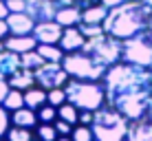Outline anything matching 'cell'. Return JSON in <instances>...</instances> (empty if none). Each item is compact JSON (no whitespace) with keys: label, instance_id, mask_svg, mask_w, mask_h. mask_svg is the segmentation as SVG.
<instances>
[{"label":"cell","instance_id":"6da1fadb","mask_svg":"<svg viewBox=\"0 0 152 141\" xmlns=\"http://www.w3.org/2000/svg\"><path fill=\"white\" fill-rule=\"evenodd\" d=\"M106 106L124 115L130 123L148 117L152 99V71L137 64H117L108 66L102 77Z\"/></svg>","mask_w":152,"mask_h":141},{"label":"cell","instance_id":"7a4b0ae2","mask_svg":"<svg viewBox=\"0 0 152 141\" xmlns=\"http://www.w3.org/2000/svg\"><path fill=\"white\" fill-rule=\"evenodd\" d=\"M150 15H152L150 4H145L143 0H130V2H124V4L108 9L102 27H104V33L113 35V38L128 40L132 35H137L139 31L148 29Z\"/></svg>","mask_w":152,"mask_h":141},{"label":"cell","instance_id":"3957f363","mask_svg":"<svg viewBox=\"0 0 152 141\" xmlns=\"http://www.w3.org/2000/svg\"><path fill=\"white\" fill-rule=\"evenodd\" d=\"M66 102L73 104L77 110H91L95 113L102 106H106V93L102 82H86V80H73L69 77L64 86Z\"/></svg>","mask_w":152,"mask_h":141},{"label":"cell","instance_id":"277c9868","mask_svg":"<svg viewBox=\"0 0 152 141\" xmlns=\"http://www.w3.org/2000/svg\"><path fill=\"white\" fill-rule=\"evenodd\" d=\"M91 130L95 141H126L130 121L117 110H113L110 106H102L99 110L93 113Z\"/></svg>","mask_w":152,"mask_h":141},{"label":"cell","instance_id":"5b68a950","mask_svg":"<svg viewBox=\"0 0 152 141\" xmlns=\"http://www.w3.org/2000/svg\"><path fill=\"white\" fill-rule=\"evenodd\" d=\"M62 69L66 71V75L73 80H86V82H102L104 73L108 66L99 64V62L86 51H73V53H64L62 57Z\"/></svg>","mask_w":152,"mask_h":141},{"label":"cell","instance_id":"8992f818","mask_svg":"<svg viewBox=\"0 0 152 141\" xmlns=\"http://www.w3.org/2000/svg\"><path fill=\"white\" fill-rule=\"evenodd\" d=\"M121 62L137 64L143 69L152 66V31H139L137 35L121 40Z\"/></svg>","mask_w":152,"mask_h":141},{"label":"cell","instance_id":"52a82bcc","mask_svg":"<svg viewBox=\"0 0 152 141\" xmlns=\"http://www.w3.org/2000/svg\"><path fill=\"white\" fill-rule=\"evenodd\" d=\"M82 51L91 53L99 64H104V66H113V64H117V62H121V40L113 38V35H108V33H102V35H97V38L86 40L84 46H82Z\"/></svg>","mask_w":152,"mask_h":141},{"label":"cell","instance_id":"ba28073f","mask_svg":"<svg viewBox=\"0 0 152 141\" xmlns=\"http://www.w3.org/2000/svg\"><path fill=\"white\" fill-rule=\"evenodd\" d=\"M35 75V86L44 88V91H51V88H62L69 82V75L62 69L60 62H44L40 69L33 71Z\"/></svg>","mask_w":152,"mask_h":141},{"label":"cell","instance_id":"9c48e42d","mask_svg":"<svg viewBox=\"0 0 152 141\" xmlns=\"http://www.w3.org/2000/svg\"><path fill=\"white\" fill-rule=\"evenodd\" d=\"M62 4L57 2V0H27V11L31 18H33V22H46V20H53L57 9H60Z\"/></svg>","mask_w":152,"mask_h":141},{"label":"cell","instance_id":"30bf717a","mask_svg":"<svg viewBox=\"0 0 152 141\" xmlns=\"http://www.w3.org/2000/svg\"><path fill=\"white\" fill-rule=\"evenodd\" d=\"M62 31L64 27H60L55 20H46V22H35L31 35L35 38L38 44H57L62 38Z\"/></svg>","mask_w":152,"mask_h":141},{"label":"cell","instance_id":"8fae6325","mask_svg":"<svg viewBox=\"0 0 152 141\" xmlns=\"http://www.w3.org/2000/svg\"><path fill=\"white\" fill-rule=\"evenodd\" d=\"M4 20H7V27H9L11 35H31V31L35 27L33 18L24 11L22 13H9Z\"/></svg>","mask_w":152,"mask_h":141},{"label":"cell","instance_id":"7c38bea8","mask_svg":"<svg viewBox=\"0 0 152 141\" xmlns=\"http://www.w3.org/2000/svg\"><path fill=\"white\" fill-rule=\"evenodd\" d=\"M84 42H86V38L82 35V31L77 27H66L64 31H62V38L60 42H57V46H60L64 53H73V51H80Z\"/></svg>","mask_w":152,"mask_h":141},{"label":"cell","instance_id":"4fadbf2b","mask_svg":"<svg viewBox=\"0 0 152 141\" xmlns=\"http://www.w3.org/2000/svg\"><path fill=\"white\" fill-rule=\"evenodd\" d=\"M4 42V49L11 51V53H29V51H35V46H38V42H35L33 35H9V38L2 40Z\"/></svg>","mask_w":152,"mask_h":141},{"label":"cell","instance_id":"5bb4252c","mask_svg":"<svg viewBox=\"0 0 152 141\" xmlns=\"http://www.w3.org/2000/svg\"><path fill=\"white\" fill-rule=\"evenodd\" d=\"M55 22L60 24V27H77V24L82 22V9L77 7V4H71V7H60L55 13Z\"/></svg>","mask_w":152,"mask_h":141},{"label":"cell","instance_id":"9a60e30c","mask_svg":"<svg viewBox=\"0 0 152 141\" xmlns=\"http://www.w3.org/2000/svg\"><path fill=\"white\" fill-rule=\"evenodd\" d=\"M18 69H22L20 64V55L11 53V51H0V80H9Z\"/></svg>","mask_w":152,"mask_h":141},{"label":"cell","instance_id":"2e32d148","mask_svg":"<svg viewBox=\"0 0 152 141\" xmlns=\"http://www.w3.org/2000/svg\"><path fill=\"white\" fill-rule=\"evenodd\" d=\"M126 141H152V119L145 117V119L130 123Z\"/></svg>","mask_w":152,"mask_h":141},{"label":"cell","instance_id":"e0dca14e","mask_svg":"<svg viewBox=\"0 0 152 141\" xmlns=\"http://www.w3.org/2000/svg\"><path fill=\"white\" fill-rule=\"evenodd\" d=\"M11 126L33 130L35 126H38V115H35V110H31V108L22 106V108H18V110L11 113Z\"/></svg>","mask_w":152,"mask_h":141},{"label":"cell","instance_id":"ac0fdd59","mask_svg":"<svg viewBox=\"0 0 152 141\" xmlns=\"http://www.w3.org/2000/svg\"><path fill=\"white\" fill-rule=\"evenodd\" d=\"M7 82H9V86H11V88H15V91H27V88L35 86V75H33V71L18 69Z\"/></svg>","mask_w":152,"mask_h":141},{"label":"cell","instance_id":"d6986e66","mask_svg":"<svg viewBox=\"0 0 152 141\" xmlns=\"http://www.w3.org/2000/svg\"><path fill=\"white\" fill-rule=\"evenodd\" d=\"M24 95V106L31 108V110H38L40 106H44L46 104V91L40 86H31L27 91H22Z\"/></svg>","mask_w":152,"mask_h":141},{"label":"cell","instance_id":"ffe728a7","mask_svg":"<svg viewBox=\"0 0 152 141\" xmlns=\"http://www.w3.org/2000/svg\"><path fill=\"white\" fill-rule=\"evenodd\" d=\"M106 13H108V9L104 4H95L91 9H82V22L84 24H102L106 20Z\"/></svg>","mask_w":152,"mask_h":141},{"label":"cell","instance_id":"44dd1931","mask_svg":"<svg viewBox=\"0 0 152 141\" xmlns=\"http://www.w3.org/2000/svg\"><path fill=\"white\" fill-rule=\"evenodd\" d=\"M35 51L42 55L44 62H62V57H64V51L57 44H38Z\"/></svg>","mask_w":152,"mask_h":141},{"label":"cell","instance_id":"7402d4cb","mask_svg":"<svg viewBox=\"0 0 152 141\" xmlns=\"http://www.w3.org/2000/svg\"><path fill=\"white\" fill-rule=\"evenodd\" d=\"M77 115H80V110L69 102H64L62 106H57V119L71 123V126H77Z\"/></svg>","mask_w":152,"mask_h":141},{"label":"cell","instance_id":"603a6c76","mask_svg":"<svg viewBox=\"0 0 152 141\" xmlns=\"http://www.w3.org/2000/svg\"><path fill=\"white\" fill-rule=\"evenodd\" d=\"M4 141H35V134L33 130L29 128H18V126H11L4 134Z\"/></svg>","mask_w":152,"mask_h":141},{"label":"cell","instance_id":"cb8c5ba5","mask_svg":"<svg viewBox=\"0 0 152 141\" xmlns=\"http://www.w3.org/2000/svg\"><path fill=\"white\" fill-rule=\"evenodd\" d=\"M33 134H35L38 141H55L57 137H60L53 123H38V126L33 128Z\"/></svg>","mask_w":152,"mask_h":141},{"label":"cell","instance_id":"d4e9b609","mask_svg":"<svg viewBox=\"0 0 152 141\" xmlns=\"http://www.w3.org/2000/svg\"><path fill=\"white\" fill-rule=\"evenodd\" d=\"M2 106L7 108L9 113H13V110H18V108H22V106H24V95H22V91H15V88H11V91H9V95L4 97Z\"/></svg>","mask_w":152,"mask_h":141},{"label":"cell","instance_id":"484cf974","mask_svg":"<svg viewBox=\"0 0 152 141\" xmlns=\"http://www.w3.org/2000/svg\"><path fill=\"white\" fill-rule=\"evenodd\" d=\"M20 64H22V69H27V71H35V69H40V66L44 64V60H42V55L38 51H29V53L20 55Z\"/></svg>","mask_w":152,"mask_h":141},{"label":"cell","instance_id":"4316f807","mask_svg":"<svg viewBox=\"0 0 152 141\" xmlns=\"http://www.w3.org/2000/svg\"><path fill=\"white\" fill-rule=\"evenodd\" d=\"M35 115H38V123H53L57 119V108L51 104H44L35 110Z\"/></svg>","mask_w":152,"mask_h":141},{"label":"cell","instance_id":"83f0119b","mask_svg":"<svg viewBox=\"0 0 152 141\" xmlns=\"http://www.w3.org/2000/svg\"><path fill=\"white\" fill-rule=\"evenodd\" d=\"M71 139H73V141H95L91 126H80V123H77V126H73Z\"/></svg>","mask_w":152,"mask_h":141},{"label":"cell","instance_id":"f1b7e54d","mask_svg":"<svg viewBox=\"0 0 152 141\" xmlns=\"http://www.w3.org/2000/svg\"><path fill=\"white\" fill-rule=\"evenodd\" d=\"M66 102V93L64 88H51V91H46V104H51V106H62V104Z\"/></svg>","mask_w":152,"mask_h":141},{"label":"cell","instance_id":"f546056e","mask_svg":"<svg viewBox=\"0 0 152 141\" xmlns=\"http://www.w3.org/2000/svg\"><path fill=\"white\" fill-rule=\"evenodd\" d=\"M77 29L82 31V35H84L86 40L97 38V35L104 33V27H102V24H84V22H80V24H77Z\"/></svg>","mask_w":152,"mask_h":141},{"label":"cell","instance_id":"4dcf8cb0","mask_svg":"<svg viewBox=\"0 0 152 141\" xmlns=\"http://www.w3.org/2000/svg\"><path fill=\"white\" fill-rule=\"evenodd\" d=\"M9 128H11V113L0 104V139H4Z\"/></svg>","mask_w":152,"mask_h":141},{"label":"cell","instance_id":"1f68e13d","mask_svg":"<svg viewBox=\"0 0 152 141\" xmlns=\"http://www.w3.org/2000/svg\"><path fill=\"white\" fill-rule=\"evenodd\" d=\"M7 9H9V13H22V11H27V0H7Z\"/></svg>","mask_w":152,"mask_h":141},{"label":"cell","instance_id":"d6a6232c","mask_svg":"<svg viewBox=\"0 0 152 141\" xmlns=\"http://www.w3.org/2000/svg\"><path fill=\"white\" fill-rule=\"evenodd\" d=\"M53 126H55V130H57V134H60V137H71V132H73V126H71V123L62 121V119H55Z\"/></svg>","mask_w":152,"mask_h":141},{"label":"cell","instance_id":"836d02e7","mask_svg":"<svg viewBox=\"0 0 152 141\" xmlns=\"http://www.w3.org/2000/svg\"><path fill=\"white\" fill-rule=\"evenodd\" d=\"M77 123H80V126H91V123H93V113L91 110H80V115H77Z\"/></svg>","mask_w":152,"mask_h":141},{"label":"cell","instance_id":"e575fe53","mask_svg":"<svg viewBox=\"0 0 152 141\" xmlns=\"http://www.w3.org/2000/svg\"><path fill=\"white\" fill-rule=\"evenodd\" d=\"M9 91H11V86H9L7 80H0V104L4 102V97L9 95Z\"/></svg>","mask_w":152,"mask_h":141},{"label":"cell","instance_id":"d590c367","mask_svg":"<svg viewBox=\"0 0 152 141\" xmlns=\"http://www.w3.org/2000/svg\"><path fill=\"white\" fill-rule=\"evenodd\" d=\"M95 4H102V0H77V7L80 9H91Z\"/></svg>","mask_w":152,"mask_h":141},{"label":"cell","instance_id":"8d00e7d4","mask_svg":"<svg viewBox=\"0 0 152 141\" xmlns=\"http://www.w3.org/2000/svg\"><path fill=\"white\" fill-rule=\"evenodd\" d=\"M124 2H130V0H102V4L106 9H113V7H117V4H124Z\"/></svg>","mask_w":152,"mask_h":141},{"label":"cell","instance_id":"74e56055","mask_svg":"<svg viewBox=\"0 0 152 141\" xmlns=\"http://www.w3.org/2000/svg\"><path fill=\"white\" fill-rule=\"evenodd\" d=\"M9 38V27H7V20H0V40Z\"/></svg>","mask_w":152,"mask_h":141},{"label":"cell","instance_id":"f35d334b","mask_svg":"<svg viewBox=\"0 0 152 141\" xmlns=\"http://www.w3.org/2000/svg\"><path fill=\"white\" fill-rule=\"evenodd\" d=\"M9 15V9H7V4L2 2V0H0V20H4Z\"/></svg>","mask_w":152,"mask_h":141},{"label":"cell","instance_id":"ab89813d","mask_svg":"<svg viewBox=\"0 0 152 141\" xmlns=\"http://www.w3.org/2000/svg\"><path fill=\"white\" fill-rule=\"evenodd\" d=\"M55 141H73V139H71V137H57Z\"/></svg>","mask_w":152,"mask_h":141},{"label":"cell","instance_id":"60d3db41","mask_svg":"<svg viewBox=\"0 0 152 141\" xmlns=\"http://www.w3.org/2000/svg\"><path fill=\"white\" fill-rule=\"evenodd\" d=\"M148 119H152V99H150V108H148Z\"/></svg>","mask_w":152,"mask_h":141},{"label":"cell","instance_id":"b9f144b4","mask_svg":"<svg viewBox=\"0 0 152 141\" xmlns=\"http://www.w3.org/2000/svg\"><path fill=\"white\" fill-rule=\"evenodd\" d=\"M0 51H4V42H2V40H0Z\"/></svg>","mask_w":152,"mask_h":141},{"label":"cell","instance_id":"7bdbcfd3","mask_svg":"<svg viewBox=\"0 0 152 141\" xmlns=\"http://www.w3.org/2000/svg\"><path fill=\"white\" fill-rule=\"evenodd\" d=\"M148 29L152 31V15H150V24H148Z\"/></svg>","mask_w":152,"mask_h":141},{"label":"cell","instance_id":"ee69618b","mask_svg":"<svg viewBox=\"0 0 152 141\" xmlns=\"http://www.w3.org/2000/svg\"><path fill=\"white\" fill-rule=\"evenodd\" d=\"M143 2H145V4H150V7H152V0H143Z\"/></svg>","mask_w":152,"mask_h":141},{"label":"cell","instance_id":"f6af8a7d","mask_svg":"<svg viewBox=\"0 0 152 141\" xmlns=\"http://www.w3.org/2000/svg\"><path fill=\"white\" fill-rule=\"evenodd\" d=\"M2 2H7V0H2Z\"/></svg>","mask_w":152,"mask_h":141},{"label":"cell","instance_id":"bcb514c9","mask_svg":"<svg viewBox=\"0 0 152 141\" xmlns=\"http://www.w3.org/2000/svg\"><path fill=\"white\" fill-rule=\"evenodd\" d=\"M0 141H4V139H0Z\"/></svg>","mask_w":152,"mask_h":141},{"label":"cell","instance_id":"7dc6e473","mask_svg":"<svg viewBox=\"0 0 152 141\" xmlns=\"http://www.w3.org/2000/svg\"><path fill=\"white\" fill-rule=\"evenodd\" d=\"M150 71H152V66H150Z\"/></svg>","mask_w":152,"mask_h":141},{"label":"cell","instance_id":"c3c4849f","mask_svg":"<svg viewBox=\"0 0 152 141\" xmlns=\"http://www.w3.org/2000/svg\"><path fill=\"white\" fill-rule=\"evenodd\" d=\"M35 141H38V139H35Z\"/></svg>","mask_w":152,"mask_h":141}]
</instances>
